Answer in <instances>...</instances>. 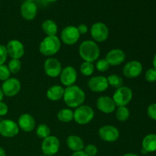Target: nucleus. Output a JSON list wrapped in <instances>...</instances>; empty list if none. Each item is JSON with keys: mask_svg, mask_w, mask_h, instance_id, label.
<instances>
[{"mask_svg": "<svg viewBox=\"0 0 156 156\" xmlns=\"http://www.w3.org/2000/svg\"><path fill=\"white\" fill-rule=\"evenodd\" d=\"M146 80L149 82H154L156 81V70L155 69H149L145 75Z\"/></svg>", "mask_w": 156, "mask_h": 156, "instance_id": "obj_34", "label": "nucleus"}, {"mask_svg": "<svg viewBox=\"0 0 156 156\" xmlns=\"http://www.w3.org/2000/svg\"><path fill=\"white\" fill-rule=\"evenodd\" d=\"M8 56L12 59H20L24 54V47L21 41L18 40H12L9 41L6 46Z\"/></svg>", "mask_w": 156, "mask_h": 156, "instance_id": "obj_13", "label": "nucleus"}, {"mask_svg": "<svg viewBox=\"0 0 156 156\" xmlns=\"http://www.w3.org/2000/svg\"><path fill=\"white\" fill-rule=\"evenodd\" d=\"M123 156H138V155H136V154H133V153H126V154H125V155H123Z\"/></svg>", "mask_w": 156, "mask_h": 156, "instance_id": "obj_43", "label": "nucleus"}, {"mask_svg": "<svg viewBox=\"0 0 156 156\" xmlns=\"http://www.w3.org/2000/svg\"><path fill=\"white\" fill-rule=\"evenodd\" d=\"M44 72L49 77L56 78L59 76L62 72V65L57 59L53 57L46 59L44 65Z\"/></svg>", "mask_w": 156, "mask_h": 156, "instance_id": "obj_12", "label": "nucleus"}, {"mask_svg": "<svg viewBox=\"0 0 156 156\" xmlns=\"http://www.w3.org/2000/svg\"><path fill=\"white\" fill-rule=\"evenodd\" d=\"M3 97H4V94H3L2 91V88H0V102L2 101Z\"/></svg>", "mask_w": 156, "mask_h": 156, "instance_id": "obj_41", "label": "nucleus"}, {"mask_svg": "<svg viewBox=\"0 0 156 156\" xmlns=\"http://www.w3.org/2000/svg\"><path fill=\"white\" fill-rule=\"evenodd\" d=\"M62 98L69 108H77L85 102V93L80 87L73 85L65 88Z\"/></svg>", "mask_w": 156, "mask_h": 156, "instance_id": "obj_1", "label": "nucleus"}, {"mask_svg": "<svg viewBox=\"0 0 156 156\" xmlns=\"http://www.w3.org/2000/svg\"><path fill=\"white\" fill-rule=\"evenodd\" d=\"M21 82L16 78H9L2 85V91L4 95L10 98L17 95L21 91Z\"/></svg>", "mask_w": 156, "mask_h": 156, "instance_id": "obj_11", "label": "nucleus"}, {"mask_svg": "<svg viewBox=\"0 0 156 156\" xmlns=\"http://www.w3.org/2000/svg\"><path fill=\"white\" fill-rule=\"evenodd\" d=\"M19 133L18 123L12 120H3L0 121V135L6 138H12Z\"/></svg>", "mask_w": 156, "mask_h": 156, "instance_id": "obj_10", "label": "nucleus"}, {"mask_svg": "<svg viewBox=\"0 0 156 156\" xmlns=\"http://www.w3.org/2000/svg\"><path fill=\"white\" fill-rule=\"evenodd\" d=\"M107 80H108V85L111 86L112 88H117H117L123 86V80L118 75H110L107 78Z\"/></svg>", "mask_w": 156, "mask_h": 156, "instance_id": "obj_27", "label": "nucleus"}, {"mask_svg": "<svg viewBox=\"0 0 156 156\" xmlns=\"http://www.w3.org/2000/svg\"><path fill=\"white\" fill-rule=\"evenodd\" d=\"M8 111H9L8 105H6L5 103H4V102H0V116H1V117H3V116L6 115Z\"/></svg>", "mask_w": 156, "mask_h": 156, "instance_id": "obj_37", "label": "nucleus"}, {"mask_svg": "<svg viewBox=\"0 0 156 156\" xmlns=\"http://www.w3.org/2000/svg\"><path fill=\"white\" fill-rule=\"evenodd\" d=\"M79 53L84 61L93 63L98 60L100 56V48L94 41L86 40L79 45Z\"/></svg>", "mask_w": 156, "mask_h": 156, "instance_id": "obj_2", "label": "nucleus"}, {"mask_svg": "<svg viewBox=\"0 0 156 156\" xmlns=\"http://www.w3.org/2000/svg\"><path fill=\"white\" fill-rule=\"evenodd\" d=\"M64 88L60 85H53L47 91V97L52 101H57L63 98Z\"/></svg>", "mask_w": 156, "mask_h": 156, "instance_id": "obj_22", "label": "nucleus"}, {"mask_svg": "<svg viewBox=\"0 0 156 156\" xmlns=\"http://www.w3.org/2000/svg\"><path fill=\"white\" fill-rule=\"evenodd\" d=\"M116 118L117 120L120 122H125L129 119V109L126 108V106L123 107H117L116 109Z\"/></svg>", "mask_w": 156, "mask_h": 156, "instance_id": "obj_26", "label": "nucleus"}, {"mask_svg": "<svg viewBox=\"0 0 156 156\" xmlns=\"http://www.w3.org/2000/svg\"><path fill=\"white\" fill-rule=\"evenodd\" d=\"M60 38L62 42L67 45H73L76 44L80 38V34L79 33L77 27L75 26H67L64 27L61 31Z\"/></svg>", "mask_w": 156, "mask_h": 156, "instance_id": "obj_8", "label": "nucleus"}, {"mask_svg": "<svg viewBox=\"0 0 156 156\" xmlns=\"http://www.w3.org/2000/svg\"><path fill=\"white\" fill-rule=\"evenodd\" d=\"M126 59V54L124 51L120 49H114L107 53L105 59L110 66H117L124 62Z\"/></svg>", "mask_w": 156, "mask_h": 156, "instance_id": "obj_18", "label": "nucleus"}, {"mask_svg": "<svg viewBox=\"0 0 156 156\" xmlns=\"http://www.w3.org/2000/svg\"><path fill=\"white\" fill-rule=\"evenodd\" d=\"M90 32L94 42H105L109 36V29L108 26L102 22L94 23L91 26Z\"/></svg>", "mask_w": 156, "mask_h": 156, "instance_id": "obj_7", "label": "nucleus"}, {"mask_svg": "<svg viewBox=\"0 0 156 156\" xmlns=\"http://www.w3.org/2000/svg\"><path fill=\"white\" fill-rule=\"evenodd\" d=\"M143 149L147 152H153L156 151V135L149 134L146 136L143 140Z\"/></svg>", "mask_w": 156, "mask_h": 156, "instance_id": "obj_23", "label": "nucleus"}, {"mask_svg": "<svg viewBox=\"0 0 156 156\" xmlns=\"http://www.w3.org/2000/svg\"><path fill=\"white\" fill-rule=\"evenodd\" d=\"M59 77H60V82L62 85L66 87L71 86L74 85L77 80V71L73 66H68L62 69Z\"/></svg>", "mask_w": 156, "mask_h": 156, "instance_id": "obj_14", "label": "nucleus"}, {"mask_svg": "<svg viewBox=\"0 0 156 156\" xmlns=\"http://www.w3.org/2000/svg\"><path fill=\"white\" fill-rule=\"evenodd\" d=\"M96 106L101 112L105 114H111L116 111L117 108L112 98L108 96H101L98 98L96 102Z\"/></svg>", "mask_w": 156, "mask_h": 156, "instance_id": "obj_17", "label": "nucleus"}, {"mask_svg": "<svg viewBox=\"0 0 156 156\" xmlns=\"http://www.w3.org/2000/svg\"><path fill=\"white\" fill-rule=\"evenodd\" d=\"M71 156H88L84 152V151H79V152H75Z\"/></svg>", "mask_w": 156, "mask_h": 156, "instance_id": "obj_39", "label": "nucleus"}, {"mask_svg": "<svg viewBox=\"0 0 156 156\" xmlns=\"http://www.w3.org/2000/svg\"><path fill=\"white\" fill-rule=\"evenodd\" d=\"M8 68H9L11 73H12V74H16V73H19V71L21 70V62L20 61V59H12L9 61Z\"/></svg>", "mask_w": 156, "mask_h": 156, "instance_id": "obj_30", "label": "nucleus"}, {"mask_svg": "<svg viewBox=\"0 0 156 156\" xmlns=\"http://www.w3.org/2000/svg\"><path fill=\"white\" fill-rule=\"evenodd\" d=\"M67 146L73 152H79L84 149V142L80 136L76 135L69 136L66 140Z\"/></svg>", "mask_w": 156, "mask_h": 156, "instance_id": "obj_21", "label": "nucleus"}, {"mask_svg": "<svg viewBox=\"0 0 156 156\" xmlns=\"http://www.w3.org/2000/svg\"><path fill=\"white\" fill-rule=\"evenodd\" d=\"M46 1L48 2H56L58 0H46Z\"/></svg>", "mask_w": 156, "mask_h": 156, "instance_id": "obj_44", "label": "nucleus"}, {"mask_svg": "<svg viewBox=\"0 0 156 156\" xmlns=\"http://www.w3.org/2000/svg\"><path fill=\"white\" fill-rule=\"evenodd\" d=\"M43 30L47 36H56L58 27L56 23L51 19H47L42 23L41 25Z\"/></svg>", "mask_w": 156, "mask_h": 156, "instance_id": "obj_24", "label": "nucleus"}, {"mask_svg": "<svg viewBox=\"0 0 156 156\" xmlns=\"http://www.w3.org/2000/svg\"><path fill=\"white\" fill-rule=\"evenodd\" d=\"M74 112L73 120L80 125H85L89 123L94 119V111L88 105H81L76 108Z\"/></svg>", "mask_w": 156, "mask_h": 156, "instance_id": "obj_4", "label": "nucleus"}, {"mask_svg": "<svg viewBox=\"0 0 156 156\" xmlns=\"http://www.w3.org/2000/svg\"><path fill=\"white\" fill-rule=\"evenodd\" d=\"M147 114L151 119L156 120V104H152L148 107Z\"/></svg>", "mask_w": 156, "mask_h": 156, "instance_id": "obj_36", "label": "nucleus"}, {"mask_svg": "<svg viewBox=\"0 0 156 156\" xmlns=\"http://www.w3.org/2000/svg\"><path fill=\"white\" fill-rule=\"evenodd\" d=\"M99 137L103 141L108 143H114L120 137L118 129L112 125H105L98 129Z\"/></svg>", "mask_w": 156, "mask_h": 156, "instance_id": "obj_9", "label": "nucleus"}, {"mask_svg": "<svg viewBox=\"0 0 156 156\" xmlns=\"http://www.w3.org/2000/svg\"><path fill=\"white\" fill-rule=\"evenodd\" d=\"M113 100L117 107L126 106L133 98V91L129 87L121 86L113 94Z\"/></svg>", "mask_w": 156, "mask_h": 156, "instance_id": "obj_5", "label": "nucleus"}, {"mask_svg": "<svg viewBox=\"0 0 156 156\" xmlns=\"http://www.w3.org/2000/svg\"><path fill=\"white\" fill-rule=\"evenodd\" d=\"M143 72V66L141 62L137 60H132L128 62L123 66V73L125 77L128 79H134L140 76Z\"/></svg>", "mask_w": 156, "mask_h": 156, "instance_id": "obj_15", "label": "nucleus"}, {"mask_svg": "<svg viewBox=\"0 0 156 156\" xmlns=\"http://www.w3.org/2000/svg\"><path fill=\"white\" fill-rule=\"evenodd\" d=\"M74 118V112L69 108H62L57 113V119L62 123H69Z\"/></svg>", "mask_w": 156, "mask_h": 156, "instance_id": "obj_25", "label": "nucleus"}, {"mask_svg": "<svg viewBox=\"0 0 156 156\" xmlns=\"http://www.w3.org/2000/svg\"><path fill=\"white\" fill-rule=\"evenodd\" d=\"M7 57L8 53L7 50H6V47L0 44V66L4 65L6 59H7Z\"/></svg>", "mask_w": 156, "mask_h": 156, "instance_id": "obj_35", "label": "nucleus"}, {"mask_svg": "<svg viewBox=\"0 0 156 156\" xmlns=\"http://www.w3.org/2000/svg\"><path fill=\"white\" fill-rule=\"evenodd\" d=\"M20 12L23 18L27 21H31L37 16V7L34 2L25 1L21 5Z\"/></svg>", "mask_w": 156, "mask_h": 156, "instance_id": "obj_19", "label": "nucleus"}, {"mask_svg": "<svg viewBox=\"0 0 156 156\" xmlns=\"http://www.w3.org/2000/svg\"><path fill=\"white\" fill-rule=\"evenodd\" d=\"M0 156H6L5 151V149L2 147H0Z\"/></svg>", "mask_w": 156, "mask_h": 156, "instance_id": "obj_40", "label": "nucleus"}, {"mask_svg": "<svg viewBox=\"0 0 156 156\" xmlns=\"http://www.w3.org/2000/svg\"><path fill=\"white\" fill-rule=\"evenodd\" d=\"M107 78L102 76H97L91 78L88 82V87L93 92H103L108 88Z\"/></svg>", "mask_w": 156, "mask_h": 156, "instance_id": "obj_16", "label": "nucleus"}, {"mask_svg": "<svg viewBox=\"0 0 156 156\" xmlns=\"http://www.w3.org/2000/svg\"><path fill=\"white\" fill-rule=\"evenodd\" d=\"M153 66H154V69L156 70V54L155 55L153 58Z\"/></svg>", "mask_w": 156, "mask_h": 156, "instance_id": "obj_42", "label": "nucleus"}, {"mask_svg": "<svg viewBox=\"0 0 156 156\" xmlns=\"http://www.w3.org/2000/svg\"><path fill=\"white\" fill-rule=\"evenodd\" d=\"M84 152L88 156H95L98 153V148L93 144H88L84 148Z\"/></svg>", "mask_w": 156, "mask_h": 156, "instance_id": "obj_33", "label": "nucleus"}, {"mask_svg": "<svg viewBox=\"0 0 156 156\" xmlns=\"http://www.w3.org/2000/svg\"><path fill=\"white\" fill-rule=\"evenodd\" d=\"M10 76L11 73L8 68V66H0V80L5 82L10 78Z\"/></svg>", "mask_w": 156, "mask_h": 156, "instance_id": "obj_32", "label": "nucleus"}, {"mask_svg": "<svg viewBox=\"0 0 156 156\" xmlns=\"http://www.w3.org/2000/svg\"><path fill=\"white\" fill-rule=\"evenodd\" d=\"M96 69H97L98 71L101 72V73H104V72H106L109 69L110 65L107 60L105 59H98L96 62L95 66Z\"/></svg>", "mask_w": 156, "mask_h": 156, "instance_id": "obj_31", "label": "nucleus"}, {"mask_svg": "<svg viewBox=\"0 0 156 156\" xmlns=\"http://www.w3.org/2000/svg\"><path fill=\"white\" fill-rule=\"evenodd\" d=\"M41 156H47V155H41Z\"/></svg>", "mask_w": 156, "mask_h": 156, "instance_id": "obj_46", "label": "nucleus"}, {"mask_svg": "<svg viewBox=\"0 0 156 156\" xmlns=\"http://www.w3.org/2000/svg\"><path fill=\"white\" fill-rule=\"evenodd\" d=\"M94 71V66L92 62L84 61L80 66V72L83 76H90L93 74Z\"/></svg>", "mask_w": 156, "mask_h": 156, "instance_id": "obj_28", "label": "nucleus"}, {"mask_svg": "<svg viewBox=\"0 0 156 156\" xmlns=\"http://www.w3.org/2000/svg\"><path fill=\"white\" fill-rule=\"evenodd\" d=\"M60 147L59 139L54 136H50L44 139L41 144V150L44 155L52 156L56 155Z\"/></svg>", "mask_w": 156, "mask_h": 156, "instance_id": "obj_6", "label": "nucleus"}, {"mask_svg": "<svg viewBox=\"0 0 156 156\" xmlns=\"http://www.w3.org/2000/svg\"><path fill=\"white\" fill-rule=\"evenodd\" d=\"M19 129L24 132H31L34 129L36 126L35 119L29 114H23L19 117L18 120Z\"/></svg>", "mask_w": 156, "mask_h": 156, "instance_id": "obj_20", "label": "nucleus"}, {"mask_svg": "<svg viewBox=\"0 0 156 156\" xmlns=\"http://www.w3.org/2000/svg\"><path fill=\"white\" fill-rule=\"evenodd\" d=\"M25 1H27V2H34V1H35V0H25Z\"/></svg>", "mask_w": 156, "mask_h": 156, "instance_id": "obj_45", "label": "nucleus"}, {"mask_svg": "<svg viewBox=\"0 0 156 156\" xmlns=\"http://www.w3.org/2000/svg\"><path fill=\"white\" fill-rule=\"evenodd\" d=\"M61 41L57 36H47L41 42L39 51L45 56H52L59 51Z\"/></svg>", "mask_w": 156, "mask_h": 156, "instance_id": "obj_3", "label": "nucleus"}, {"mask_svg": "<svg viewBox=\"0 0 156 156\" xmlns=\"http://www.w3.org/2000/svg\"><path fill=\"white\" fill-rule=\"evenodd\" d=\"M78 30H79V33L81 34H85L88 32V26L85 24H79V26L77 27Z\"/></svg>", "mask_w": 156, "mask_h": 156, "instance_id": "obj_38", "label": "nucleus"}, {"mask_svg": "<svg viewBox=\"0 0 156 156\" xmlns=\"http://www.w3.org/2000/svg\"><path fill=\"white\" fill-rule=\"evenodd\" d=\"M50 127L46 124H40L36 129V134L40 139H45L50 136Z\"/></svg>", "mask_w": 156, "mask_h": 156, "instance_id": "obj_29", "label": "nucleus"}]
</instances>
